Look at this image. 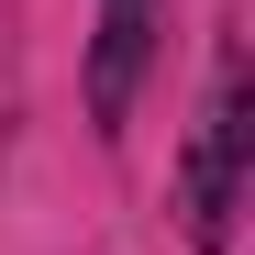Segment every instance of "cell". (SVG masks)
Returning a JSON list of instances; mask_svg holds the SVG:
<instances>
[{
    "label": "cell",
    "instance_id": "6da1fadb",
    "mask_svg": "<svg viewBox=\"0 0 255 255\" xmlns=\"http://www.w3.org/2000/svg\"><path fill=\"white\" fill-rule=\"evenodd\" d=\"M244 144H255V67H244V33L211 56V100H200V144H189V244L200 255H233V211H244Z\"/></svg>",
    "mask_w": 255,
    "mask_h": 255
},
{
    "label": "cell",
    "instance_id": "7a4b0ae2",
    "mask_svg": "<svg viewBox=\"0 0 255 255\" xmlns=\"http://www.w3.org/2000/svg\"><path fill=\"white\" fill-rule=\"evenodd\" d=\"M155 11L166 0H100V45H89V122L100 133L133 122V89L155 67Z\"/></svg>",
    "mask_w": 255,
    "mask_h": 255
}]
</instances>
